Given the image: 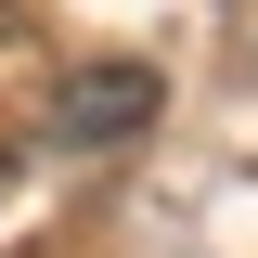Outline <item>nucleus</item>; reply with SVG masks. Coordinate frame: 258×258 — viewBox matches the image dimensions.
Listing matches in <instances>:
<instances>
[{
  "label": "nucleus",
  "mask_w": 258,
  "mask_h": 258,
  "mask_svg": "<svg viewBox=\"0 0 258 258\" xmlns=\"http://www.w3.org/2000/svg\"><path fill=\"white\" fill-rule=\"evenodd\" d=\"M142 116H155V64H91V78H64V103H52L64 142H129Z\"/></svg>",
  "instance_id": "obj_1"
}]
</instances>
